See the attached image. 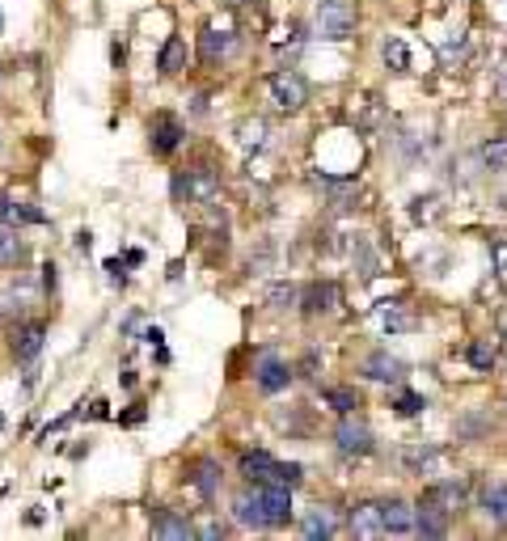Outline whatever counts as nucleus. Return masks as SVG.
I'll list each match as a JSON object with an SVG mask.
<instances>
[{
  "label": "nucleus",
  "instance_id": "nucleus-20",
  "mask_svg": "<svg viewBox=\"0 0 507 541\" xmlns=\"http://www.w3.org/2000/svg\"><path fill=\"white\" fill-rule=\"evenodd\" d=\"M338 304V287L334 284H309L304 292V313H330Z\"/></svg>",
  "mask_w": 507,
  "mask_h": 541
},
{
  "label": "nucleus",
  "instance_id": "nucleus-31",
  "mask_svg": "<svg viewBox=\"0 0 507 541\" xmlns=\"http://www.w3.org/2000/svg\"><path fill=\"white\" fill-rule=\"evenodd\" d=\"M21 241L13 237V233H0V267H13V262H21Z\"/></svg>",
  "mask_w": 507,
  "mask_h": 541
},
{
  "label": "nucleus",
  "instance_id": "nucleus-7",
  "mask_svg": "<svg viewBox=\"0 0 507 541\" xmlns=\"http://www.w3.org/2000/svg\"><path fill=\"white\" fill-rule=\"evenodd\" d=\"M43 338H47L43 321H26V326H17V330H13V343H9V351H13L17 364H30L34 355L43 351Z\"/></svg>",
  "mask_w": 507,
  "mask_h": 541
},
{
  "label": "nucleus",
  "instance_id": "nucleus-35",
  "mask_svg": "<svg viewBox=\"0 0 507 541\" xmlns=\"http://www.w3.org/2000/svg\"><path fill=\"white\" fill-rule=\"evenodd\" d=\"M491 250H495V267H499V275L507 279V237H499Z\"/></svg>",
  "mask_w": 507,
  "mask_h": 541
},
{
  "label": "nucleus",
  "instance_id": "nucleus-33",
  "mask_svg": "<svg viewBox=\"0 0 507 541\" xmlns=\"http://www.w3.org/2000/svg\"><path fill=\"white\" fill-rule=\"evenodd\" d=\"M436 462H440V457H436L431 448H411V453H406V465H411L414 474H428Z\"/></svg>",
  "mask_w": 507,
  "mask_h": 541
},
{
  "label": "nucleus",
  "instance_id": "nucleus-26",
  "mask_svg": "<svg viewBox=\"0 0 507 541\" xmlns=\"http://www.w3.org/2000/svg\"><path fill=\"white\" fill-rule=\"evenodd\" d=\"M380 55H385V64L394 68V72H406V68H411V47H406L402 38H385V43H380Z\"/></svg>",
  "mask_w": 507,
  "mask_h": 541
},
{
  "label": "nucleus",
  "instance_id": "nucleus-5",
  "mask_svg": "<svg viewBox=\"0 0 507 541\" xmlns=\"http://www.w3.org/2000/svg\"><path fill=\"white\" fill-rule=\"evenodd\" d=\"M270 94L279 102V111H301L304 102H309V85H304L301 72L279 68V72H270Z\"/></svg>",
  "mask_w": 507,
  "mask_h": 541
},
{
  "label": "nucleus",
  "instance_id": "nucleus-3",
  "mask_svg": "<svg viewBox=\"0 0 507 541\" xmlns=\"http://www.w3.org/2000/svg\"><path fill=\"white\" fill-rule=\"evenodd\" d=\"M258 491V508H262V520L267 529H284L292 520V487H279V482H254Z\"/></svg>",
  "mask_w": 507,
  "mask_h": 541
},
{
  "label": "nucleus",
  "instance_id": "nucleus-32",
  "mask_svg": "<svg viewBox=\"0 0 507 541\" xmlns=\"http://www.w3.org/2000/svg\"><path fill=\"white\" fill-rule=\"evenodd\" d=\"M394 411L402 414V419H414V414L428 411V402H423V394H402V398L394 402Z\"/></svg>",
  "mask_w": 507,
  "mask_h": 541
},
{
  "label": "nucleus",
  "instance_id": "nucleus-22",
  "mask_svg": "<svg viewBox=\"0 0 507 541\" xmlns=\"http://www.w3.org/2000/svg\"><path fill=\"white\" fill-rule=\"evenodd\" d=\"M182 64H187V38H170V43L161 47L157 68L165 77H174V72H182Z\"/></svg>",
  "mask_w": 507,
  "mask_h": 541
},
{
  "label": "nucleus",
  "instance_id": "nucleus-24",
  "mask_svg": "<svg viewBox=\"0 0 507 541\" xmlns=\"http://www.w3.org/2000/svg\"><path fill=\"white\" fill-rule=\"evenodd\" d=\"M267 119H258V114H250V119H241L237 123V140L245 144V148H262L267 144Z\"/></svg>",
  "mask_w": 507,
  "mask_h": 541
},
{
  "label": "nucleus",
  "instance_id": "nucleus-27",
  "mask_svg": "<svg viewBox=\"0 0 507 541\" xmlns=\"http://www.w3.org/2000/svg\"><path fill=\"white\" fill-rule=\"evenodd\" d=\"M482 165H486L491 174L507 170V136H495V140L482 144Z\"/></svg>",
  "mask_w": 507,
  "mask_h": 541
},
{
  "label": "nucleus",
  "instance_id": "nucleus-23",
  "mask_svg": "<svg viewBox=\"0 0 507 541\" xmlns=\"http://www.w3.org/2000/svg\"><path fill=\"white\" fill-rule=\"evenodd\" d=\"M0 221L4 224H43V212L17 204V199H0Z\"/></svg>",
  "mask_w": 507,
  "mask_h": 541
},
{
  "label": "nucleus",
  "instance_id": "nucleus-14",
  "mask_svg": "<svg viewBox=\"0 0 507 541\" xmlns=\"http://www.w3.org/2000/svg\"><path fill=\"white\" fill-rule=\"evenodd\" d=\"M148 140H153V153H157V157H170L178 144H182V128H178V119L161 114L157 123H153V136H148Z\"/></svg>",
  "mask_w": 507,
  "mask_h": 541
},
{
  "label": "nucleus",
  "instance_id": "nucleus-1",
  "mask_svg": "<svg viewBox=\"0 0 507 541\" xmlns=\"http://www.w3.org/2000/svg\"><path fill=\"white\" fill-rule=\"evenodd\" d=\"M355 21H360V13H355L351 0H321L317 4V30H321V38L343 43V38L355 34Z\"/></svg>",
  "mask_w": 507,
  "mask_h": 541
},
{
  "label": "nucleus",
  "instance_id": "nucleus-34",
  "mask_svg": "<svg viewBox=\"0 0 507 541\" xmlns=\"http://www.w3.org/2000/svg\"><path fill=\"white\" fill-rule=\"evenodd\" d=\"M436 207H440V199H436V195H423V199H414V204H411V216H414L419 224H423V221H436Z\"/></svg>",
  "mask_w": 507,
  "mask_h": 541
},
{
  "label": "nucleus",
  "instance_id": "nucleus-19",
  "mask_svg": "<svg viewBox=\"0 0 507 541\" xmlns=\"http://www.w3.org/2000/svg\"><path fill=\"white\" fill-rule=\"evenodd\" d=\"M444 520H448L444 512H436L431 504H423V499H419V512H414V533H419V537H444V533H448V525H444Z\"/></svg>",
  "mask_w": 507,
  "mask_h": 541
},
{
  "label": "nucleus",
  "instance_id": "nucleus-37",
  "mask_svg": "<svg viewBox=\"0 0 507 541\" xmlns=\"http://www.w3.org/2000/svg\"><path fill=\"white\" fill-rule=\"evenodd\" d=\"M111 60H114V64H123V60H127V47H123V43H114V47H111Z\"/></svg>",
  "mask_w": 507,
  "mask_h": 541
},
{
  "label": "nucleus",
  "instance_id": "nucleus-36",
  "mask_svg": "<svg viewBox=\"0 0 507 541\" xmlns=\"http://www.w3.org/2000/svg\"><path fill=\"white\" fill-rule=\"evenodd\" d=\"M199 537H224V525H204L199 529Z\"/></svg>",
  "mask_w": 507,
  "mask_h": 541
},
{
  "label": "nucleus",
  "instance_id": "nucleus-8",
  "mask_svg": "<svg viewBox=\"0 0 507 541\" xmlns=\"http://www.w3.org/2000/svg\"><path fill=\"white\" fill-rule=\"evenodd\" d=\"M380 520H385V537H406V533H414V508L406 499H385L380 504Z\"/></svg>",
  "mask_w": 507,
  "mask_h": 541
},
{
  "label": "nucleus",
  "instance_id": "nucleus-38",
  "mask_svg": "<svg viewBox=\"0 0 507 541\" xmlns=\"http://www.w3.org/2000/svg\"><path fill=\"white\" fill-rule=\"evenodd\" d=\"M499 94H503V102H507V72H499Z\"/></svg>",
  "mask_w": 507,
  "mask_h": 541
},
{
  "label": "nucleus",
  "instance_id": "nucleus-12",
  "mask_svg": "<svg viewBox=\"0 0 507 541\" xmlns=\"http://www.w3.org/2000/svg\"><path fill=\"white\" fill-rule=\"evenodd\" d=\"M241 474L250 478V482H275L279 478V462L262 453V448H254V453H241Z\"/></svg>",
  "mask_w": 507,
  "mask_h": 541
},
{
  "label": "nucleus",
  "instance_id": "nucleus-30",
  "mask_svg": "<svg viewBox=\"0 0 507 541\" xmlns=\"http://www.w3.org/2000/svg\"><path fill=\"white\" fill-rule=\"evenodd\" d=\"M465 355H470V364H474L478 372H491V364H495V347H491V343H470Z\"/></svg>",
  "mask_w": 507,
  "mask_h": 541
},
{
  "label": "nucleus",
  "instance_id": "nucleus-21",
  "mask_svg": "<svg viewBox=\"0 0 507 541\" xmlns=\"http://www.w3.org/2000/svg\"><path fill=\"white\" fill-rule=\"evenodd\" d=\"M482 508H486L495 525H507V482H495V487L482 491Z\"/></svg>",
  "mask_w": 507,
  "mask_h": 541
},
{
  "label": "nucleus",
  "instance_id": "nucleus-18",
  "mask_svg": "<svg viewBox=\"0 0 507 541\" xmlns=\"http://www.w3.org/2000/svg\"><path fill=\"white\" fill-rule=\"evenodd\" d=\"M153 533L165 541H187L195 529H190L187 516H178V512H157V520H153Z\"/></svg>",
  "mask_w": 507,
  "mask_h": 541
},
{
  "label": "nucleus",
  "instance_id": "nucleus-10",
  "mask_svg": "<svg viewBox=\"0 0 507 541\" xmlns=\"http://www.w3.org/2000/svg\"><path fill=\"white\" fill-rule=\"evenodd\" d=\"M254 377H258V389H262V394H279V389H287V381H292V368H287L279 355H262Z\"/></svg>",
  "mask_w": 507,
  "mask_h": 541
},
{
  "label": "nucleus",
  "instance_id": "nucleus-11",
  "mask_svg": "<svg viewBox=\"0 0 507 541\" xmlns=\"http://www.w3.org/2000/svg\"><path fill=\"white\" fill-rule=\"evenodd\" d=\"M360 372H364L368 381L397 385V381H402V372H406V368H402V360H394L389 351H372V355L364 360V368H360Z\"/></svg>",
  "mask_w": 507,
  "mask_h": 541
},
{
  "label": "nucleus",
  "instance_id": "nucleus-29",
  "mask_svg": "<svg viewBox=\"0 0 507 541\" xmlns=\"http://www.w3.org/2000/svg\"><path fill=\"white\" fill-rule=\"evenodd\" d=\"M326 402H330L338 414L360 411V394H355V389H326Z\"/></svg>",
  "mask_w": 507,
  "mask_h": 541
},
{
  "label": "nucleus",
  "instance_id": "nucleus-25",
  "mask_svg": "<svg viewBox=\"0 0 507 541\" xmlns=\"http://www.w3.org/2000/svg\"><path fill=\"white\" fill-rule=\"evenodd\" d=\"M233 512H237V520H241V525H245V529H267V520H262V508H258V491H245V495H241V499H237V504H233Z\"/></svg>",
  "mask_w": 507,
  "mask_h": 541
},
{
  "label": "nucleus",
  "instance_id": "nucleus-16",
  "mask_svg": "<svg viewBox=\"0 0 507 541\" xmlns=\"http://www.w3.org/2000/svg\"><path fill=\"white\" fill-rule=\"evenodd\" d=\"M377 326L389 330V335H402V330H414L419 318L406 313V304H377Z\"/></svg>",
  "mask_w": 507,
  "mask_h": 541
},
{
  "label": "nucleus",
  "instance_id": "nucleus-17",
  "mask_svg": "<svg viewBox=\"0 0 507 541\" xmlns=\"http://www.w3.org/2000/svg\"><path fill=\"white\" fill-rule=\"evenodd\" d=\"M229 51H233V38L220 34L216 26H204V34H199V55H204V64H220Z\"/></svg>",
  "mask_w": 507,
  "mask_h": 541
},
{
  "label": "nucleus",
  "instance_id": "nucleus-15",
  "mask_svg": "<svg viewBox=\"0 0 507 541\" xmlns=\"http://www.w3.org/2000/svg\"><path fill=\"white\" fill-rule=\"evenodd\" d=\"M301 533L309 541H330L334 533H338V512H330V508L309 512V516H304V525H301Z\"/></svg>",
  "mask_w": 507,
  "mask_h": 541
},
{
  "label": "nucleus",
  "instance_id": "nucleus-9",
  "mask_svg": "<svg viewBox=\"0 0 507 541\" xmlns=\"http://www.w3.org/2000/svg\"><path fill=\"white\" fill-rule=\"evenodd\" d=\"M347 533H351V537H364V541H377V537H385V520H380V504H360V508L351 512Z\"/></svg>",
  "mask_w": 507,
  "mask_h": 541
},
{
  "label": "nucleus",
  "instance_id": "nucleus-4",
  "mask_svg": "<svg viewBox=\"0 0 507 541\" xmlns=\"http://www.w3.org/2000/svg\"><path fill=\"white\" fill-rule=\"evenodd\" d=\"M423 504H431V508L444 512V516H457V512H465V504H470V482H465V478H444V482H436V487L423 491Z\"/></svg>",
  "mask_w": 507,
  "mask_h": 541
},
{
  "label": "nucleus",
  "instance_id": "nucleus-13",
  "mask_svg": "<svg viewBox=\"0 0 507 541\" xmlns=\"http://www.w3.org/2000/svg\"><path fill=\"white\" fill-rule=\"evenodd\" d=\"M187 474H190V487L204 495V499H212V495L220 491V465L212 462V457H199V462L190 465Z\"/></svg>",
  "mask_w": 507,
  "mask_h": 541
},
{
  "label": "nucleus",
  "instance_id": "nucleus-6",
  "mask_svg": "<svg viewBox=\"0 0 507 541\" xmlns=\"http://www.w3.org/2000/svg\"><path fill=\"white\" fill-rule=\"evenodd\" d=\"M334 445L343 448L347 457H368V453H372V431H368L360 419L343 414V423H338V431H334Z\"/></svg>",
  "mask_w": 507,
  "mask_h": 541
},
{
  "label": "nucleus",
  "instance_id": "nucleus-2",
  "mask_svg": "<svg viewBox=\"0 0 507 541\" xmlns=\"http://www.w3.org/2000/svg\"><path fill=\"white\" fill-rule=\"evenodd\" d=\"M174 195L178 199H190V204H212L220 195V174L212 165H195V170H182L174 178Z\"/></svg>",
  "mask_w": 507,
  "mask_h": 541
},
{
  "label": "nucleus",
  "instance_id": "nucleus-28",
  "mask_svg": "<svg viewBox=\"0 0 507 541\" xmlns=\"http://www.w3.org/2000/svg\"><path fill=\"white\" fill-rule=\"evenodd\" d=\"M296 304V287L292 284H275L267 292V309H275V313H284V309H292Z\"/></svg>",
  "mask_w": 507,
  "mask_h": 541
}]
</instances>
